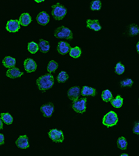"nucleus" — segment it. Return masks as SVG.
Returning <instances> with one entry per match:
<instances>
[{
	"mask_svg": "<svg viewBox=\"0 0 139 156\" xmlns=\"http://www.w3.org/2000/svg\"><path fill=\"white\" fill-rule=\"evenodd\" d=\"M36 84L40 90L46 91L53 87L54 84V78L51 74L42 75L36 80Z\"/></svg>",
	"mask_w": 139,
	"mask_h": 156,
	"instance_id": "obj_1",
	"label": "nucleus"
},
{
	"mask_svg": "<svg viewBox=\"0 0 139 156\" xmlns=\"http://www.w3.org/2000/svg\"><path fill=\"white\" fill-rule=\"evenodd\" d=\"M52 9V15L56 20H61L66 16V9L59 3L53 5Z\"/></svg>",
	"mask_w": 139,
	"mask_h": 156,
	"instance_id": "obj_2",
	"label": "nucleus"
},
{
	"mask_svg": "<svg viewBox=\"0 0 139 156\" xmlns=\"http://www.w3.org/2000/svg\"><path fill=\"white\" fill-rule=\"evenodd\" d=\"M54 36L57 38L65 39L68 40L73 38V34L71 30L64 26L60 27L55 30Z\"/></svg>",
	"mask_w": 139,
	"mask_h": 156,
	"instance_id": "obj_3",
	"label": "nucleus"
},
{
	"mask_svg": "<svg viewBox=\"0 0 139 156\" xmlns=\"http://www.w3.org/2000/svg\"><path fill=\"white\" fill-rule=\"evenodd\" d=\"M118 122V115L114 111H109L103 117L102 124L107 128L112 127L117 124Z\"/></svg>",
	"mask_w": 139,
	"mask_h": 156,
	"instance_id": "obj_4",
	"label": "nucleus"
},
{
	"mask_svg": "<svg viewBox=\"0 0 139 156\" xmlns=\"http://www.w3.org/2000/svg\"><path fill=\"white\" fill-rule=\"evenodd\" d=\"M87 105V99L86 98H79L77 100L74 101L72 104V109L77 113L85 112L86 110Z\"/></svg>",
	"mask_w": 139,
	"mask_h": 156,
	"instance_id": "obj_5",
	"label": "nucleus"
},
{
	"mask_svg": "<svg viewBox=\"0 0 139 156\" xmlns=\"http://www.w3.org/2000/svg\"><path fill=\"white\" fill-rule=\"evenodd\" d=\"M48 135L54 142H63L64 140V133L61 130L56 129V128L50 130Z\"/></svg>",
	"mask_w": 139,
	"mask_h": 156,
	"instance_id": "obj_6",
	"label": "nucleus"
},
{
	"mask_svg": "<svg viewBox=\"0 0 139 156\" xmlns=\"http://www.w3.org/2000/svg\"><path fill=\"white\" fill-rule=\"evenodd\" d=\"M6 29L10 33L17 32L20 29V24L19 20H11L7 22Z\"/></svg>",
	"mask_w": 139,
	"mask_h": 156,
	"instance_id": "obj_7",
	"label": "nucleus"
},
{
	"mask_svg": "<svg viewBox=\"0 0 139 156\" xmlns=\"http://www.w3.org/2000/svg\"><path fill=\"white\" fill-rule=\"evenodd\" d=\"M40 111L45 117H50L54 111V105L52 103L44 104L40 108Z\"/></svg>",
	"mask_w": 139,
	"mask_h": 156,
	"instance_id": "obj_8",
	"label": "nucleus"
},
{
	"mask_svg": "<svg viewBox=\"0 0 139 156\" xmlns=\"http://www.w3.org/2000/svg\"><path fill=\"white\" fill-rule=\"evenodd\" d=\"M24 69L27 73L34 72L37 69V64L34 60L31 58H27L24 61Z\"/></svg>",
	"mask_w": 139,
	"mask_h": 156,
	"instance_id": "obj_9",
	"label": "nucleus"
},
{
	"mask_svg": "<svg viewBox=\"0 0 139 156\" xmlns=\"http://www.w3.org/2000/svg\"><path fill=\"white\" fill-rule=\"evenodd\" d=\"M50 17L46 12L42 11L38 14L36 17V21L39 24L42 26H45L49 23Z\"/></svg>",
	"mask_w": 139,
	"mask_h": 156,
	"instance_id": "obj_10",
	"label": "nucleus"
},
{
	"mask_svg": "<svg viewBox=\"0 0 139 156\" xmlns=\"http://www.w3.org/2000/svg\"><path fill=\"white\" fill-rule=\"evenodd\" d=\"M80 95V87L78 86H74L70 88L68 92V97L72 101L77 100Z\"/></svg>",
	"mask_w": 139,
	"mask_h": 156,
	"instance_id": "obj_11",
	"label": "nucleus"
},
{
	"mask_svg": "<svg viewBox=\"0 0 139 156\" xmlns=\"http://www.w3.org/2000/svg\"><path fill=\"white\" fill-rule=\"evenodd\" d=\"M16 144L17 147L22 148V149H26V148L29 147V139H28L27 135H21V136H20L16 140Z\"/></svg>",
	"mask_w": 139,
	"mask_h": 156,
	"instance_id": "obj_12",
	"label": "nucleus"
},
{
	"mask_svg": "<svg viewBox=\"0 0 139 156\" xmlns=\"http://www.w3.org/2000/svg\"><path fill=\"white\" fill-rule=\"evenodd\" d=\"M71 47L70 45L67 42L60 41L58 43L57 45V51L61 55H65L67 54L68 52L70 51Z\"/></svg>",
	"mask_w": 139,
	"mask_h": 156,
	"instance_id": "obj_13",
	"label": "nucleus"
},
{
	"mask_svg": "<svg viewBox=\"0 0 139 156\" xmlns=\"http://www.w3.org/2000/svg\"><path fill=\"white\" fill-rule=\"evenodd\" d=\"M23 75V72L20 71V69L17 67H12L9 68L6 72V76H8L10 79H16L19 78Z\"/></svg>",
	"mask_w": 139,
	"mask_h": 156,
	"instance_id": "obj_14",
	"label": "nucleus"
},
{
	"mask_svg": "<svg viewBox=\"0 0 139 156\" xmlns=\"http://www.w3.org/2000/svg\"><path fill=\"white\" fill-rule=\"evenodd\" d=\"M86 22L88 28L94 30L95 31H99L102 29L98 20H88Z\"/></svg>",
	"mask_w": 139,
	"mask_h": 156,
	"instance_id": "obj_15",
	"label": "nucleus"
},
{
	"mask_svg": "<svg viewBox=\"0 0 139 156\" xmlns=\"http://www.w3.org/2000/svg\"><path fill=\"white\" fill-rule=\"evenodd\" d=\"M32 21V18L31 16L27 12H24V13H22L20 17V25L23 27H27L31 23Z\"/></svg>",
	"mask_w": 139,
	"mask_h": 156,
	"instance_id": "obj_16",
	"label": "nucleus"
},
{
	"mask_svg": "<svg viewBox=\"0 0 139 156\" xmlns=\"http://www.w3.org/2000/svg\"><path fill=\"white\" fill-rule=\"evenodd\" d=\"M2 64L6 68H12L16 66V60L11 56H6L2 60Z\"/></svg>",
	"mask_w": 139,
	"mask_h": 156,
	"instance_id": "obj_17",
	"label": "nucleus"
},
{
	"mask_svg": "<svg viewBox=\"0 0 139 156\" xmlns=\"http://www.w3.org/2000/svg\"><path fill=\"white\" fill-rule=\"evenodd\" d=\"M96 89L91 87L88 86H83L82 87V92H81V94H82V96L83 97H88V96H92L95 97L96 95Z\"/></svg>",
	"mask_w": 139,
	"mask_h": 156,
	"instance_id": "obj_18",
	"label": "nucleus"
},
{
	"mask_svg": "<svg viewBox=\"0 0 139 156\" xmlns=\"http://www.w3.org/2000/svg\"><path fill=\"white\" fill-rule=\"evenodd\" d=\"M38 46H39V50L42 53L46 54V53H47L49 51L50 45H49V42L47 41V40H45L43 39H40Z\"/></svg>",
	"mask_w": 139,
	"mask_h": 156,
	"instance_id": "obj_19",
	"label": "nucleus"
},
{
	"mask_svg": "<svg viewBox=\"0 0 139 156\" xmlns=\"http://www.w3.org/2000/svg\"><path fill=\"white\" fill-rule=\"evenodd\" d=\"M123 98L122 97H120V95H118L115 99H113L110 102L113 107H114L115 108H120L123 106Z\"/></svg>",
	"mask_w": 139,
	"mask_h": 156,
	"instance_id": "obj_20",
	"label": "nucleus"
},
{
	"mask_svg": "<svg viewBox=\"0 0 139 156\" xmlns=\"http://www.w3.org/2000/svg\"><path fill=\"white\" fill-rule=\"evenodd\" d=\"M70 56L74 58H78L81 56L82 55V49L79 47H71V49L70 50Z\"/></svg>",
	"mask_w": 139,
	"mask_h": 156,
	"instance_id": "obj_21",
	"label": "nucleus"
},
{
	"mask_svg": "<svg viewBox=\"0 0 139 156\" xmlns=\"http://www.w3.org/2000/svg\"><path fill=\"white\" fill-rule=\"evenodd\" d=\"M127 141L125 137H120L117 140L118 147L121 150H126L127 148Z\"/></svg>",
	"mask_w": 139,
	"mask_h": 156,
	"instance_id": "obj_22",
	"label": "nucleus"
},
{
	"mask_svg": "<svg viewBox=\"0 0 139 156\" xmlns=\"http://www.w3.org/2000/svg\"><path fill=\"white\" fill-rule=\"evenodd\" d=\"M102 99L104 101V102H110L111 100L113 99V94L110 90H105L102 92Z\"/></svg>",
	"mask_w": 139,
	"mask_h": 156,
	"instance_id": "obj_23",
	"label": "nucleus"
},
{
	"mask_svg": "<svg viewBox=\"0 0 139 156\" xmlns=\"http://www.w3.org/2000/svg\"><path fill=\"white\" fill-rule=\"evenodd\" d=\"M1 119L2 122L7 125H11L13 122V118L9 113H2Z\"/></svg>",
	"mask_w": 139,
	"mask_h": 156,
	"instance_id": "obj_24",
	"label": "nucleus"
},
{
	"mask_svg": "<svg viewBox=\"0 0 139 156\" xmlns=\"http://www.w3.org/2000/svg\"><path fill=\"white\" fill-rule=\"evenodd\" d=\"M59 67V64L57 63V62L54 61V60H51V61L49 62V63L47 65V72L51 74V73H54L57 69Z\"/></svg>",
	"mask_w": 139,
	"mask_h": 156,
	"instance_id": "obj_25",
	"label": "nucleus"
},
{
	"mask_svg": "<svg viewBox=\"0 0 139 156\" xmlns=\"http://www.w3.org/2000/svg\"><path fill=\"white\" fill-rule=\"evenodd\" d=\"M27 49L28 51L31 53V54H34L37 53V51L39 50V46L38 44H36L35 42H31L28 43Z\"/></svg>",
	"mask_w": 139,
	"mask_h": 156,
	"instance_id": "obj_26",
	"label": "nucleus"
},
{
	"mask_svg": "<svg viewBox=\"0 0 139 156\" xmlns=\"http://www.w3.org/2000/svg\"><path fill=\"white\" fill-rule=\"evenodd\" d=\"M129 34L131 36L138 35L139 34V27L138 25L135 24H131L130 26V29H129Z\"/></svg>",
	"mask_w": 139,
	"mask_h": 156,
	"instance_id": "obj_27",
	"label": "nucleus"
},
{
	"mask_svg": "<svg viewBox=\"0 0 139 156\" xmlns=\"http://www.w3.org/2000/svg\"><path fill=\"white\" fill-rule=\"evenodd\" d=\"M69 76L66 72L61 71L57 76V81L59 83H64L68 79Z\"/></svg>",
	"mask_w": 139,
	"mask_h": 156,
	"instance_id": "obj_28",
	"label": "nucleus"
},
{
	"mask_svg": "<svg viewBox=\"0 0 139 156\" xmlns=\"http://www.w3.org/2000/svg\"><path fill=\"white\" fill-rule=\"evenodd\" d=\"M102 8V2L100 0H94L90 4V9L92 11H99Z\"/></svg>",
	"mask_w": 139,
	"mask_h": 156,
	"instance_id": "obj_29",
	"label": "nucleus"
},
{
	"mask_svg": "<svg viewBox=\"0 0 139 156\" xmlns=\"http://www.w3.org/2000/svg\"><path fill=\"white\" fill-rule=\"evenodd\" d=\"M125 71V67L124 66V65H123L121 62H118L115 65V72L118 75H121L123 74L124 72Z\"/></svg>",
	"mask_w": 139,
	"mask_h": 156,
	"instance_id": "obj_30",
	"label": "nucleus"
},
{
	"mask_svg": "<svg viewBox=\"0 0 139 156\" xmlns=\"http://www.w3.org/2000/svg\"><path fill=\"white\" fill-rule=\"evenodd\" d=\"M120 83V85L122 87H131L133 85L134 81H133L132 79H124L123 80H121Z\"/></svg>",
	"mask_w": 139,
	"mask_h": 156,
	"instance_id": "obj_31",
	"label": "nucleus"
},
{
	"mask_svg": "<svg viewBox=\"0 0 139 156\" xmlns=\"http://www.w3.org/2000/svg\"><path fill=\"white\" fill-rule=\"evenodd\" d=\"M133 132L136 135H139V122L135 123L134 126L133 128Z\"/></svg>",
	"mask_w": 139,
	"mask_h": 156,
	"instance_id": "obj_32",
	"label": "nucleus"
},
{
	"mask_svg": "<svg viewBox=\"0 0 139 156\" xmlns=\"http://www.w3.org/2000/svg\"><path fill=\"white\" fill-rule=\"evenodd\" d=\"M4 144V136L3 134L0 133V145H3Z\"/></svg>",
	"mask_w": 139,
	"mask_h": 156,
	"instance_id": "obj_33",
	"label": "nucleus"
},
{
	"mask_svg": "<svg viewBox=\"0 0 139 156\" xmlns=\"http://www.w3.org/2000/svg\"><path fill=\"white\" fill-rule=\"evenodd\" d=\"M2 128H3V122H2L1 117H0V130H2Z\"/></svg>",
	"mask_w": 139,
	"mask_h": 156,
	"instance_id": "obj_34",
	"label": "nucleus"
},
{
	"mask_svg": "<svg viewBox=\"0 0 139 156\" xmlns=\"http://www.w3.org/2000/svg\"><path fill=\"white\" fill-rule=\"evenodd\" d=\"M136 51H137V53L139 54V41L138 42L137 44H136Z\"/></svg>",
	"mask_w": 139,
	"mask_h": 156,
	"instance_id": "obj_35",
	"label": "nucleus"
},
{
	"mask_svg": "<svg viewBox=\"0 0 139 156\" xmlns=\"http://www.w3.org/2000/svg\"><path fill=\"white\" fill-rule=\"evenodd\" d=\"M34 1L36 2H37V3H40V2H44L45 0H34Z\"/></svg>",
	"mask_w": 139,
	"mask_h": 156,
	"instance_id": "obj_36",
	"label": "nucleus"
},
{
	"mask_svg": "<svg viewBox=\"0 0 139 156\" xmlns=\"http://www.w3.org/2000/svg\"><path fill=\"white\" fill-rule=\"evenodd\" d=\"M120 156H128V154L127 153H122Z\"/></svg>",
	"mask_w": 139,
	"mask_h": 156,
	"instance_id": "obj_37",
	"label": "nucleus"
},
{
	"mask_svg": "<svg viewBox=\"0 0 139 156\" xmlns=\"http://www.w3.org/2000/svg\"><path fill=\"white\" fill-rule=\"evenodd\" d=\"M138 104H139V101H138Z\"/></svg>",
	"mask_w": 139,
	"mask_h": 156,
	"instance_id": "obj_38",
	"label": "nucleus"
}]
</instances>
